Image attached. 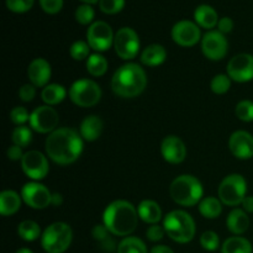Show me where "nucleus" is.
Wrapping results in <instances>:
<instances>
[{
  "label": "nucleus",
  "mask_w": 253,
  "mask_h": 253,
  "mask_svg": "<svg viewBox=\"0 0 253 253\" xmlns=\"http://www.w3.org/2000/svg\"><path fill=\"white\" fill-rule=\"evenodd\" d=\"M84 143L81 133L69 127H61L48 135L44 143L47 157L54 163L68 166L76 162L83 152Z\"/></svg>",
  "instance_id": "1"
},
{
  "label": "nucleus",
  "mask_w": 253,
  "mask_h": 253,
  "mask_svg": "<svg viewBox=\"0 0 253 253\" xmlns=\"http://www.w3.org/2000/svg\"><path fill=\"white\" fill-rule=\"evenodd\" d=\"M103 222L110 234L127 237L137 227V209L127 200H115L104 210Z\"/></svg>",
  "instance_id": "2"
},
{
  "label": "nucleus",
  "mask_w": 253,
  "mask_h": 253,
  "mask_svg": "<svg viewBox=\"0 0 253 253\" xmlns=\"http://www.w3.org/2000/svg\"><path fill=\"white\" fill-rule=\"evenodd\" d=\"M147 76L140 64L128 62L116 69L111 78V89L118 96L124 99L136 98L145 90Z\"/></svg>",
  "instance_id": "3"
},
{
  "label": "nucleus",
  "mask_w": 253,
  "mask_h": 253,
  "mask_svg": "<svg viewBox=\"0 0 253 253\" xmlns=\"http://www.w3.org/2000/svg\"><path fill=\"white\" fill-rule=\"evenodd\" d=\"M204 189L198 178L190 174L178 175L169 187V195L173 202L182 207L192 208L202 202Z\"/></svg>",
  "instance_id": "4"
},
{
  "label": "nucleus",
  "mask_w": 253,
  "mask_h": 253,
  "mask_svg": "<svg viewBox=\"0 0 253 253\" xmlns=\"http://www.w3.org/2000/svg\"><path fill=\"white\" fill-rule=\"evenodd\" d=\"M163 227L170 240L177 244H188L195 236V221L192 215L183 210H173L166 215Z\"/></svg>",
  "instance_id": "5"
},
{
  "label": "nucleus",
  "mask_w": 253,
  "mask_h": 253,
  "mask_svg": "<svg viewBox=\"0 0 253 253\" xmlns=\"http://www.w3.org/2000/svg\"><path fill=\"white\" fill-rule=\"evenodd\" d=\"M73 241V231L68 224L57 221L44 229L41 246L47 253H64Z\"/></svg>",
  "instance_id": "6"
},
{
  "label": "nucleus",
  "mask_w": 253,
  "mask_h": 253,
  "mask_svg": "<svg viewBox=\"0 0 253 253\" xmlns=\"http://www.w3.org/2000/svg\"><path fill=\"white\" fill-rule=\"evenodd\" d=\"M103 91L100 85L91 79H79L69 88V99L81 108H91L100 101Z\"/></svg>",
  "instance_id": "7"
},
{
  "label": "nucleus",
  "mask_w": 253,
  "mask_h": 253,
  "mask_svg": "<svg viewBox=\"0 0 253 253\" xmlns=\"http://www.w3.org/2000/svg\"><path fill=\"white\" fill-rule=\"evenodd\" d=\"M247 183L241 174H230L222 179L219 185V199L227 207H237L246 198Z\"/></svg>",
  "instance_id": "8"
},
{
  "label": "nucleus",
  "mask_w": 253,
  "mask_h": 253,
  "mask_svg": "<svg viewBox=\"0 0 253 253\" xmlns=\"http://www.w3.org/2000/svg\"><path fill=\"white\" fill-rule=\"evenodd\" d=\"M140 37L131 27H121L115 34L114 48L116 54L124 61H131L140 51Z\"/></svg>",
  "instance_id": "9"
},
{
  "label": "nucleus",
  "mask_w": 253,
  "mask_h": 253,
  "mask_svg": "<svg viewBox=\"0 0 253 253\" xmlns=\"http://www.w3.org/2000/svg\"><path fill=\"white\" fill-rule=\"evenodd\" d=\"M114 34L110 25L105 21H94L86 31V42L91 49L96 52H105L114 46Z\"/></svg>",
  "instance_id": "10"
},
{
  "label": "nucleus",
  "mask_w": 253,
  "mask_h": 253,
  "mask_svg": "<svg viewBox=\"0 0 253 253\" xmlns=\"http://www.w3.org/2000/svg\"><path fill=\"white\" fill-rule=\"evenodd\" d=\"M22 202L35 210L46 209L52 204V193L39 182H29L21 189Z\"/></svg>",
  "instance_id": "11"
},
{
  "label": "nucleus",
  "mask_w": 253,
  "mask_h": 253,
  "mask_svg": "<svg viewBox=\"0 0 253 253\" xmlns=\"http://www.w3.org/2000/svg\"><path fill=\"white\" fill-rule=\"evenodd\" d=\"M58 113L49 105H42L30 114V127L39 133H51L57 130Z\"/></svg>",
  "instance_id": "12"
},
{
  "label": "nucleus",
  "mask_w": 253,
  "mask_h": 253,
  "mask_svg": "<svg viewBox=\"0 0 253 253\" xmlns=\"http://www.w3.org/2000/svg\"><path fill=\"white\" fill-rule=\"evenodd\" d=\"M21 168L30 179L39 182V180L44 179L48 174V160L40 151H29L22 157Z\"/></svg>",
  "instance_id": "13"
},
{
  "label": "nucleus",
  "mask_w": 253,
  "mask_h": 253,
  "mask_svg": "<svg viewBox=\"0 0 253 253\" xmlns=\"http://www.w3.org/2000/svg\"><path fill=\"white\" fill-rule=\"evenodd\" d=\"M202 51L210 61H221L229 51V42L220 31H208L202 39Z\"/></svg>",
  "instance_id": "14"
},
{
  "label": "nucleus",
  "mask_w": 253,
  "mask_h": 253,
  "mask_svg": "<svg viewBox=\"0 0 253 253\" xmlns=\"http://www.w3.org/2000/svg\"><path fill=\"white\" fill-rule=\"evenodd\" d=\"M227 76L237 83H247L253 79V56L250 53L236 54L227 63Z\"/></svg>",
  "instance_id": "15"
},
{
  "label": "nucleus",
  "mask_w": 253,
  "mask_h": 253,
  "mask_svg": "<svg viewBox=\"0 0 253 253\" xmlns=\"http://www.w3.org/2000/svg\"><path fill=\"white\" fill-rule=\"evenodd\" d=\"M172 40L182 47H193L202 40L200 27L189 20H180L172 27Z\"/></svg>",
  "instance_id": "16"
},
{
  "label": "nucleus",
  "mask_w": 253,
  "mask_h": 253,
  "mask_svg": "<svg viewBox=\"0 0 253 253\" xmlns=\"http://www.w3.org/2000/svg\"><path fill=\"white\" fill-rule=\"evenodd\" d=\"M161 153L166 162L170 165H179L187 157V147L180 137L169 135L163 138L161 143Z\"/></svg>",
  "instance_id": "17"
},
{
  "label": "nucleus",
  "mask_w": 253,
  "mask_h": 253,
  "mask_svg": "<svg viewBox=\"0 0 253 253\" xmlns=\"http://www.w3.org/2000/svg\"><path fill=\"white\" fill-rule=\"evenodd\" d=\"M229 147L239 160H250L253 157V136L244 130L235 131L229 138Z\"/></svg>",
  "instance_id": "18"
},
{
  "label": "nucleus",
  "mask_w": 253,
  "mask_h": 253,
  "mask_svg": "<svg viewBox=\"0 0 253 253\" xmlns=\"http://www.w3.org/2000/svg\"><path fill=\"white\" fill-rule=\"evenodd\" d=\"M52 76L51 64L44 58H35L27 68V77L30 83L36 88H44L48 85V82Z\"/></svg>",
  "instance_id": "19"
},
{
  "label": "nucleus",
  "mask_w": 253,
  "mask_h": 253,
  "mask_svg": "<svg viewBox=\"0 0 253 253\" xmlns=\"http://www.w3.org/2000/svg\"><path fill=\"white\" fill-rule=\"evenodd\" d=\"M104 123L99 116L96 115H89L84 118L82 121L81 127H79V132L83 140L93 142L100 137L101 132H103Z\"/></svg>",
  "instance_id": "20"
},
{
  "label": "nucleus",
  "mask_w": 253,
  "mask_h": 253,
  "mask_svg": "<svg viewBox=\"0 0 253 253\" xmlns=\"http://www.w3.org/2000/svg\"><path fill=\"white\" fill-rule=\"evenodd\" d=\"M194 20V22L199 27L211 31V29L217 26V22H219L220 19L214 7L208 4H202L195 9Z\"/></svg>",
  "instance_id": "21"
},
{
  "label": "nucleus",
  "mask_w": 253,
  "mask_h": 253,
  "mask_svg": "<svg viewBox=\"0 0 253 253\" xmlns=\"http://www.w3.org/2000/svg\"><path fill=\"white\" fill-rule=\"evenodd\" d=\"M226 227L231 234L240 236L250 227V217L244 209H234L226 219Z\"/></svg>",
  "instance_id": "22"
},
{
  "label": "nucleus",
  "mask_w": 253,
  "mask_h": 253,
  "mask_svg": "<svg viewBox=\"0 0 253 253\" xmlns=\"http://www.w3.org/2000/svg\"><path fill=\"white\" fill-rule=\"evenodd\" d=\"M22 198L15 190H2L0 193V214L2 216H11L21 208Z\"/></svg>",
  "instance_id": "23"
},
{
  "label": "nucleus",
  "mask_w": 253,
  "mask_h": 253,
  "mask_svg": "<svg viewBox=\"0 0 253 253\" xmlns=\"http://www.w3.org/2000/svg\"><path fill=\"white\" fill-rule=\"evenodd\" d=\"M138 217L143 222L150 225L158 224L162 219V209L160 205L153 200H142L137 208Z\"/></svg>",
  "instance_id": "24"
},
{
  "label": "nucleus",
  "mask_w": 253,
  "mask_h": 253,
  "mask_svg": "<svg viewBox=\"0 0 253 253\" xmlns=\"http://www.w3.org/2000/svg\"><path fill=\"white\" fill-rule=\"evenodd\" d=\"M167 58V51L162 44L153 43L146 47L141 53V63L147 67H157L165 63Z\"/></svg>",
  "instance_id": "25"
},
{
  "label": "nucleus",
  "mask_w": 253,
  "mask_h": 253,
  "mask_svg": "<svg viewBox=\"0 0 253 253\" xmlns=\"http://www.w3.org/2000/svg\"><path fill=\"white\" fill-rule=\"evenodd\" d=\"M67 96V90L61 84H48L41 91V98L46 105L53 106L62 103Z\"/></svg>",
  "instance_id": "26"
},
{
  "label": "nucleus",
  "mask_w": 253,
  "mask_h": 253,
  "mask_svg": "<svg viewBox=\"0 0 253 253\" xmlns=\"http://www.w3.org/2000/svg\"><path fill=\"white\" fill-rule=\"evenodd\" d=\"M221 253H253V247L251 242L245 237L232 236L224 241Z\"/></svg>",
  "instance_id": "27"
},
{
  "label": "nucleus",
  "mask_w": 253,
  "mask_h": 253,
  "mask_svg": "<svg viewBox=\"0 0 253 253\" xmlns=\"http://www.w3.org/2000/svg\"><path fill=\"white\" fill-rule=\"evenodd\" d=\"M199 212L205 219H217L222 212V203L214 197H207L199 203Z\"/></svg>",
  "instance_id": "28"
},
{
  "label": "nucleus",
  "mask_w": 253,
  "mask_h": 253,
  "mask_svg": "<svg viewBox=\"0 0 253 253\" xmlns=\"http://www.w3.org/2000/svg\"><path fill=\"white\" fill-rule=\"evenodd\" d=\"M17 235L26 242H34L42 236L41 227L34 220H24L17 226Z\"/></svg>",
  "instance_id": "29"
},
{
  "label": "nucleus",
  "mask_w": 253,
  "mask_h": 253,
  "mask_svg": "<svg viewBox=\"0 0 253 253\" xmlns=\"http://www.w3.org/2000/svg\"><path fill=\"white\" fill-rule=\"evenodd\" d=\"M109 63L100 53H93L86 59V71L93 77H101L108 72Z\"/></svg>",
  "instance_id": "30"
},
{
  "label": "nucleus",
  "mask_w": 253,
  "mask_h": 253,
  "mask_svg": "<svg viewBox=\"0 0 253 253\" xmlns=\"http://www.w3.org/2000/svg\"><path fill=\"white\" fill-rule=\"evenodd\" d=\"M118 253H148L145 242L138 237L127 236L119 244Z\"/></svg>",
  "instance_id": "31"
},
{
  "label": "nucleus",
  "mask_w": 253,
  "mask_h": 253,
  "mask_svg": "<svg viewBox=\"0 0 253 253\" xmlns=\"http://www.w3.org/2000/svg\"><path fill=\"white\" fill-rule=\"evenodd\" d=\"M11 141L14 145L25 148L32 142V128L29 126H17L11 133Z\"/></svg>",
  "instance_id": "32"
},
{
  "label": "nucleus",
  "mask_w": 253,
  "mask_h": 253,
  "mask_svg": "<svg viewBox=\"0 0 253 253\" xmlns=\"http://www.w3.org/2000/svg\"><path fill=\"white\" fill-rule=\"evenodd\" d=\"M210 88H211L212 93L217 94V95L227 93L231 88V78L227 74H216L211 79Z\"/></svg>",
  "instance_id": "33"
},
{
  "label": "nucleus",
  "mask_w": 253,
  "mask_h": 253,
  "mask_svg": "<svg viewBox=\"0 0 253 253\" xmlns=\"http://www.w3.org/2000/svg\"><path fill=\"white\" fill-rule=\"evenodd\" d=\"M77 22L81 25H89L90 26L93 24V20L95 17V11H94L93 6L89 4H82L77 7L76 14H74Z\"/></svg>",
  "instance_id": "34"
},
{
  "label": "nucleus",
  "mask_w": 253,
  "mask_h": 253,
  "mask_svg": "<svg viewBox=\"0 0 253 253\" xmlns=\"http://www.w3.org/2000/svg\"><path fill=\"white\" fill-rule=\"evenodd\" d=\"M235 114L237 119L244 123H252L253 121V101L241 100L235 108Z\"/></svg>",
  "instance_id": "35"
},
{
  "label": "nucleus",
  "mask_w": 253,
  "mask_h": 253,
  "mask_svg": "<svg viewBox=\"0 0 253 253\" xmlns=\"http://www.w3.org/2000/svg\"><path fill=\"white\" fill-rule=\"evenodd\" d=\"M89 51H90V46L88 44V42L79 40L72 44L69 48V54L74 61H83L85 58L88 59V57L90 56Z\"/></svg>",
  "instance_id": "36"
},
{
  "label": "nucleus",
  "mask_w": 253,
  "mask_h": 253,
  "mask_svg": "<svg viewBox=\"0 0 253 253\" xmlns=\"http://www.w3.org/2000/svg\"><path fill=\"white\" fill-rule=\"evenodd\" d=\"M200 245H202V247L205 250V251H209V252L216 251V250L220 247L219 235H217L215 231H211V230L203 232V235L200 236Z\"/></svg>",
  "instance_id": "37"
},
{
  "label": "nucleus",
  "mask_w": 253,
  "mask_h": 253,
  "mask_svg": "<svg viewBox=\"0 0 253 253\" xmlns=\"http://www.w3.org/2000/svg\"><path fill=\"white\" fill-rule=\"evenodd\" d=\"M125 7V0H100L99 9L106 15L119 14Z\"/></svg>",
  "instance_id": "38"
},
{
  "label": "nucleus",
  "mask_w": 253,
  "mask_h": 253,
  "mask_svg": "<svg viewBox=\"0 0 253 253\" xmlns=\"http://www.w3.org/2000/svg\"><path fill=\"white\" fill-rule=\"evenodd\" d=\"M35 0H5L7 10L15 14H24L32 9Z\"/></svg>",
  "instance_id": "39"
},
{
  "label": "nucleus",
  "mask_w": 253,
  "mask_h": 253,
  "mask_svg": "<svg viewBox=\"0 0 253 253\" xmlns=\"http://www.w3.org/2000/svg\"><path fill=\"white\" fill-rule=\"evenodd\" d=\"M10 120L16 126H22L26 121L30 120V114L24 106H15L10 111Z\"/></svg>",
  "instance_id": "40"
},
{
  "label": "nucleus",
  "mask_w": 253,
  "mask_h": 253,
  "mask_svg": "<svg viewBox=\"0 0 253 253\" xmlns=\"http://www.w3.org/2000/svg\"><path fill=\"white\" fill-rule=\"evenodd\" d=\"M40 6L46 14L56 15L63 7V0H39Z\"/></svg>",
  "instance_id": "41"
},
{
  "label": "nucleus",
  "mask_w": 253,
  "mask_h": 253,
  "mask_svg": "<svg viewBox=\"0 0 253 253\" xmlns=\"http://www.w3.org/2000/svg\"><path fill=\"white\" fill-rule=\"evenodd\" d=\"M165 234H166L165 227L160 226L158 224L151 225V226L147 229V231H146V236H147V239L150 240L151 242L161 241V240L163 239V236H165Z\"/></svg>",
  "instance_id": "42"
},
{
  "label": "nucleus",
  "mask_w": 253,
  "mask_h": 253,
  "mask_svg": "<svg viewBox=\"0 0 253 253\" xmlns=\"http://www.w3.org/2000/svg\"><path fill=\"white\" fill-rule=\"evenodd\" d=\"M35 96H36V86L32 85L31 83L24 84V85L20 88L19 90L20 100L25 101V103H30V101L34 100Z\"/></svg>",
  "instance_id": "43"
},
{
  "label": "nucleus",
  "mask_w": 253,
  "mask_h": 253,
  "mask_svg": "<svg viewBox=\"0 0 253 253\" xmlns=\"http://www.w3.org/2000/svg\"><path fill=\"white\" fill-rule=\"evenodd\" d=\"M109 234H110V232H109V230L106 229L104 225H95L94 229L91 230V235H93L94 239H95L96 241L100 242L108 241Z\"/></svg>",
  "instance_id": "44"
},
{
  "label": "nucleus",
  "mask_w": 253,
  "mask_h": 253,
  "mask_svg": "<svg viewBox=\"0 0 253 253\" xmlns=\"http://www.w3.org/2000/svg\"><path fill=\"white\" fill-rule=\"evenodd\" d=\"M234 29V21H232L231 17H221L217 22V31H220L221 34H230Z\"/></svg>",
  "instance_id": "45"
},
{
  "label": "nucleus",
  "mask_w": 253,
  "mask_h": 253,
  "mask_svg": "<svg viewBox=\"0 0 253 253\" xmlns=\"http://www.w3.org/2000/svg\"><path fill=\"white\" fill-rule=\"evenodd\" d=\"M25 153L22 152V148L16 145H12L7 148L6 156L10 161H21Z\"/></svg>",
  "instance_id": "46"
},
{
  "label": "nucleus",
  "mask_w": 253,
  "mask_h": 253,
  "mask_svg": "<svg viewBox=\"0 0 253 253\" xmlns=\"http://www.w3.org/2000/svg\"><path fill=\"white\" fill-rule=\"evenodd\" d=\"M150 253H174L170 247L166 246V245H157V246H153L151 249Z\"/></svg>",
  "instance_id": "47"
},
{
  "label": "nucleus",
  "mask_w": 253,
  "mask_h": 253,
  "mask_svg": "<svg viewBox=\"0 0 253 253\" xmlns=\"http://www.w3.org/2000/svg\"><path fill=\"white\" fill-rule=\"evenodd\" d=\"M242 208L246 212H253V197H246L242 202Z\"/></svg>",
  "instance_id": "48"
},
{
  "label": "nucleus",
  "mask_w": 253,
  "mask_h": 253,
  "mask_svg": "<svg viewBox=\"0 0 253 253\" xmlns=\"http://www.w3.org/2000/svg\"><path fill=\"white\" fill-rule=\"evenodd\" d=\"M62 203H63L62 195L58 194V193H53V194H52V205H53V207H59V205H62Z\"/></svg>",
  "instance_id": "49"
},
{
  "label": "nucleus",
  "mask_w": 253,
  "mask_h": 253,
  "mask_svg": "<svg viewBox=\"0 0 253 253\" xmlns=\"http://www.w3.org/2000/svg\"><path fill=\"white\" fill-rule=\"evenodd\" d=\"M15 253H34V251L30 249H26V247H22V249H19Z\"/></svg>",
  "instance_id": "50"
},
{
  "label": "nucleus",
  "mask_w": 253,
  "mask_h": 253,
  "mask_svg": "<svg viewBox=\"0 0 253 253\" xmlns=\"http://www.w3.org/2000/svg\"><path fill=\"white\" fill-rule=\"evenodd\" d=\"M83 4H89V5H93V4H96V2H99L100 0H81Z\"/></svg>",
  "instance_id": "51"
}]
</instances>
